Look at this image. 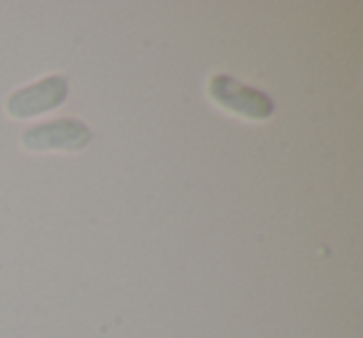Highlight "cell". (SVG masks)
<instances>
[{"label":"cell","mask_w":363,"mask_h":338,"mask_svg":"<svg viewBox=\"0 0 363 338\" xmlns=\"http://www.w3.org/2000/svg\"><path fill=\"white\" fill-rule=\"evenodd\" d=\"M67 97V80L62 75H50L40 82H33L28 87L16 90L6 102V110L13 117H35L45 110H52Z\"/></svg>","instance_id":"cell-3"},{"label":"cell","mask_w":363,"mask_h":338,"mask_svg":"<svg viewBox=\"0 0 363 338\" xmlns=\"http://www.w3.org/2000/svg\"><path fill=\"white\" fill-rule=\"evenodd\" d=\"M92 132L85 122L80 120H52V122H43L35 125L30 130L23 132L21 142L23 147L33 152H50V150H60V152H77L90 142Z\"/></svg>","instance_id":"cell-2"},{"label":"cell","mask_w":363,"mask_h":338,"mask_svg":"<svg viewBox=\"0 0 363 338\" xmlns=\"http://www.w3.org/2000/svg\"><path fill=\"white\" fill-rule=\"evenodd\" d=\"M209 95L217 105L232 110L239 117H249V120H267L274 115V102L267 92L249 87L244 82L234 80L232 75H214L209 80Z\"/></svg>","instance_id":"cell-1"}]
</instances>
